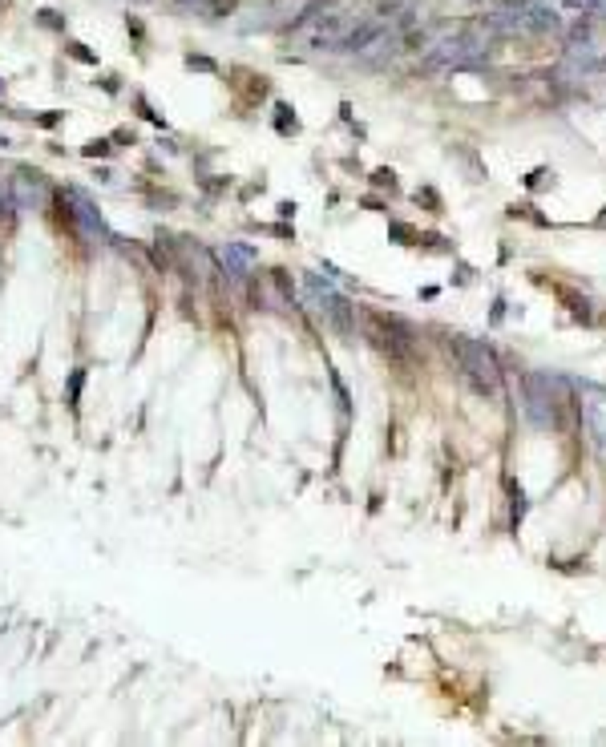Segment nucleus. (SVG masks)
<instances>
[{"label":"nucleus","mask_w":606,"mask_h":747,"mask_svg":"<svg viewBox=\"0 0 606 747\" xmlns=\"http://www.w3.org/2000/svg\"><path fill=\"white\" fill-rule=\"evenodd\" d=\"M368 17H356V12H315L295 28V41L303 49H324V53H352L356 45V33Z\"/></svg>","instance_id":"f257e3e1"},{"label":"nucleus","mask_w":606,"mask_h":747,"mask_svg":"<svg viewBox=\"0 0 606 747\" xmlns=\"http://www.w3.org/2000/svg\"><path fill=\"white\" fill-rule=\"evenodd\" d=\"M449 351L457 355L461 376L469 380V388H473L477 396H490V400L501 396V368H497V355H493L481 340L453 335V340H449Z\"/></svg>","instance_id":"f03ea898"},{"label":"nucleus","mask_w":606,"mask_h":747,"mask_svg":"<svg viewBox=\"0 0 606 747\" xmlns=\"http://www.w3.org/2000/svg\"><path fill=\"white\" fill-rule=\"evenodd\" d=\"M570 384L562 376H546V372H530L526 376V416L534 421V428L554 432L562 421V408L570 404Z\"/></svg>","instance_id":"7ed1b4c3"},{"label":"nucleus","mask_w":606,"mask_h":747,"mask_svg":"<svg viewBox=\"0 0 606 747\" xmlns=\"http://www.w3.org/2000/svg\"><path fill=\"white\" fill-rule=\"evenodd\" d=\"M303 287H307V304L315 307V315L324 319V327H331L340 340H352V331H356V307L327 279H320V275H307Z\"/></svg>","instance_id":"20e7f679"},{"label":"nucleus","mask_w":606,"mask_h":747,"mask_svg":"<svg viewBox=\"0 0 606 747\" xmlns=\"http://www.w3.org/2000/svg\"><path fill=\"white\" fill-rule=\"evenodd\" d=\"M578 392V412H582V424L590 432V441L598 452H606V388L603 384H574Z\"/></svg>","instance_id":"39448f33"},{"label":"nucleus","mask_w":606,"mask_h":747,"mask_svg":"<svg viewBox=\"0 0 606 747\" xmlns=\"http://www.w3.org/2000/svg\"><path fill=\"white\" fill-rule=\"evenodd\" d=\"M481 53H485L481 37H477V33H461V37H444V41H437V45L428 49L424 65H428V69H441V65H469V61H477Z\"/></svg>","instance_id":"423d86ee"},{"label":"nucleus","mask_w":606,"mask_h":747,"mask_svg":"<svg viewBox=\"0 0 606 747\" xmlns=\"http://www.w3.org/2000/svg\"><path fill=\"white\" fill-rule=\"evenodd\" d=\"M12 198L17 206H45L49 202V186L37 170H17L12 174Z\"/></svg>","instance_id":"0eeeda50"},{"label":"nucleus","mask_w":606,"mask_h":747,"mask_svg":"<svg viewBox=\"0 0 606 747\" xmlns=\"http://www.w3.org/2000/svg\"><path fill=\"white\" fill-rule=\"evenodd\" d=\"M223 267H227L231 279H247V275L255 271V255H251L247 247H239V243H227V247H223Z\"/></svg>","instance_id":"6e6552de"}]
</instances>
